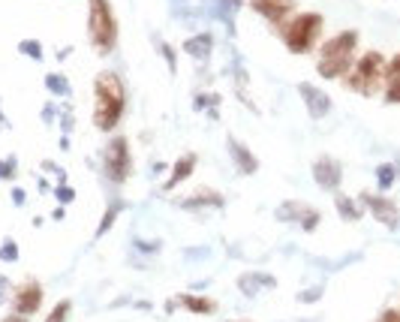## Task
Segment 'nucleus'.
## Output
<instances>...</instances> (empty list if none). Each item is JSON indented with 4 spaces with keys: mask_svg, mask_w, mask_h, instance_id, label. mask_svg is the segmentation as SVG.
Instances as JSON below:
<instances>
[{
    "mask_svg": "<svg viewBox=\"0 0 400 322\" xmlns=\"http://www.w3.org/2000/svg\"><path fill=\"white\" fill-rule=\"evenodd\" d=\"M211 46H214L211 34H199V36H193V39H187V43H184V52H187L190 57H196V60H205L208 55H211Z\"/></svg>",
    "mask_w": 400,
    "mask_h": 322,
    "instance_id": "15",
    "label": "nucleus"
},
{
    "mask_svg": "<svg viewBox=\"0 0 400 322\" xmlns=\"http://www.w3.org/2000/svg\"><path fill=\"white\" fill-rule=\"evenodd\" d=\"M322 27H325V18L319 13H298L292 22L283 24V43L292 55H307L316 48Z\"/></svg>",
    "mask_w": 400,
    "mask_h": 322,
    "instance_id": "4",
    "label": "nucleus"
},
{
    "mask_svg": "<svg viewBox=\"0 0 400 322\" xmlns=\"http://www.w3.org/2000/svg\"><path fill=\"white\" fill-rule=\"evenodd\" d=\"M394 178H397V169L392 166V163H383L376 169V184H379V190H388L394 184Z\"/></svg>",
    "mask_w": 400,
    "mask_h": 322,
    "instance_id": "20",
    "label": "nucleus"
},
{
    "mask_svg": "<svg viewBox=\"0 0 400 322\" xmlns=\"http://www.w3.org/2000/svg\"><path fill=\"white\" fill-rule=\"evenodd\" d=\"M322 295V286H316V289H307V293H301L298 295V301H301V304H313V301Z\"/></svg>",
    "mask_w": 400,
    "mask_h": 322,
    "instance_id": "24",
    "label": "nucleus"
},
{
    "mask_svg": "<svg viewBox=\"0 0 400 322\" xmlns=\"http://www.w3.org/2000/svg\"><path fill=\"white\" fill-rule=\"evenodd\" d=\"M13 304H15V314H22V316L36 314L39 304H43V286H39L36 280H27V284H22L15 289Z\"/></svg>",
    "mask_w": 400,
    "mask_h": 322,
    "instance_id": "9",
    "label": "nucleus"
},
{
    "mask_svg": "<svg viewBox=\"0 0 400 322\" xmlns=\"http://www.w3.org/2000/svg\"><path fill=\"white\" fill-rule=\"evenodd\" d=\"M298 226H301V229H304V232H313V229L319 226V211L307 205V211H304V217H301V220H298Z\"/></svg>",
    "mask_w": 400,
    "mask_h": 322,
    "instance_id": "23",
    "label": "nucleus"
},
{
    "mask_svg": "<svg viewBox=\"0 0 400 322\" xmlns=\"http://www.w3.org/2000/svg\"><path fill=\"white\" fill-rule=\"evenodd\" d=\"M385 66H388V60L379 52H364L362 57L355 60L352 73L346 76L343 85L349 90H355V94L373 97L379 88H385Z\"/></svg>",
    "mask_w": 400,
    "mask_h": 322,
    "instance_id": "3",
    "label": "nucleus"
},
{
    "mask_svg": "<svg viewBox=\"0 0 400 322\" xmlns=\"http://www.w3.org/2000/svg\"><path fill=\"white\" fill-rule=\"evenodd\" d=\"M193 169H196V154H184V157L175 163V169H172V178L166 181V190H172V187L181 184V181H187L190 175H193Z\"/></svg>",
    "mask_w": 400,
    "mask_h": 322,
    "instance_id": "14",
    "label": "nucleus"
},
{
    "mask_svg": "<svg viewBox=\"0 0 400 322\" xmlns=\"http://www.w3.org/2000/svg\"><path fill=\"white\" fill-rule=\"evenodd\" d=\"M115 214H117V211L112 208V211H106V217H103V226H99L97 229V235H103V232H108V226H112L115 223Z\"/></svg>",
    "mask_w": 400,
    "mask_h": 322,
    "instance_id": "25",
    "label": "nucleus"
},
{
    "mask_svg": "<svg viewBox=\"0 0 400 322\" xmlns=\"http://www.w3.org/2000/svg\"><path fill=\"white\" fill-rule=\"evenodd\" d=\"M229 150H232V160L238 163V172H241V175H253L259 169V160L250 154V148L241 145L238 139H229Z\"/></svg>",
    "mask_w": 400,
    "mask_h": 322,
    "instance_id": "12",
    "label": "nucleus"
},
{
    "mask_svg": "<svg viewBox=\"0 0 400 322\" xmlns=\"http://www.w3.org/2000/svg\"><path fill=\"white\" fill-rule=\"evenodd\" d=\"M124 106H127L124 82L108 69L99 73L94 82V127L103 130V133H112L124 118Z\"/></svg>",
    "mask_w": 400,
    "mask_h": 322,
    "instance_id": "1",
    "label": "nucleus"
},
{
    "mask_svg": "<svg viewBox=\"0 0 400 322\" xmlns=\"http://www.w3.org/2000/svg\"><path fill=\"white\" fill-rule=\"evenodd\" d=\"M334 208H337L340 220H346V223H358V220H362V214H364V205L358 202V199L343 196V193L334 196Z\"/></svg>",
    "mask_w": 400,
    "mask_h": 322,
    "instance_id": "13",
    "label": "nucleus"
},
{
    "mask_svg": "<svg viewBox=\"0 0 400 322\" xmlns=\"http://www.w3.org/2000/svg\"><path fill=\"white\" fill-rule=\"evenodd\" d=\"M3 322H24V316L22 314H13V316H6Z\"/></svg>",
    "mask_w": 400,
    "mask_h": 322,
    "instance_id": "26",
    "label": "nucleus"
},
{
    "mask_svg": "<svg viewBox=\"0 0 400 322\" xmlns=\"http://www.w3.org/2000/svg\"><path fill=\"white\" fill-rule=\"evenodd\" d=\"M181 304L187 310H193V314H214L217 304L211 298H205V295H181Z\"/></svg>",
    "mask_w": 400,
    "mask_h": 322,
    "instance_id": "16",
    "label": "nucleus"
},
{
    "mask_svg": "<svg viewBox=\"0 0 400 322\" xmlns=\"http://www.w3.org/2000/svg\"><path fill=\"white\" fill-rule=\"evenodd\" d=\"M358 202H362L370 214H373L379 223L388 226V229H400V208L394 199L388 196H379V193H370V190H364L362 196H358Z\"/></svg>",
    "mask_w": 400,
    "mask_h": 322,
    "instance_id": "7",
    "label": "nucleus"
},
{
    "mask_svg": "<svg viewBox=\"0 0 400 322\" xmlns=\"http://www.w3.org/2000/svg\"><path fill=\"white\" fill-rule=\"evenodd\" d=\"M69 310H73V301L69 298H64V301H57L55 304V310L45 316V322H66V316H69Z\"/></svg>",
    "mask_w": 400,
    "mask_h": 322,
    "instance_id": "21",
    "label": "nucleus"
},
{
    "mask_svg": "<svg viewBox=\"0 0 400 322\" xmlns=\"http://www.w3.org/2000/svg\"><path fill=\"white\" fill-rule=\"evenodd\" d=\"M87 30H91V43L99 55H108L115 48L117 18H115L108 0H91V9H87Z\"/></svg>",
    "mask_w": 400,
    "mask_h": 322,
    "instance_id": "5",
    "label": "nucleus"
},
{
    "mask_svg": "<svg viewBox=\"0 0 400 322\" xmlns=\"http://www.w3.org/2000/svg\"><path fill=\"white\" fill-rule=\"evenodd\" d=\"M129 142L124 136H115L112 142L106 148V175L108 181H115V184H124L127 175H129Z\"/></svg>",
    "mask_w": 400,
    "mask_h": 322,
    "instance_id": "6",
    "label": "nucleus"
},
{
    "mask_svg": "<svg viewBox=\"0 0 400 322\" xmlns=\"http://www.w3.org/2000/svg\"><path fill=\"white\" fill-rule=\"evenodd\" d=\"M298 94L304 97V106H307V112L310 118H316V120H322L328 112H331V97L325 94V90H319L316 85H298Z\"/></svg>",
    "mask_w": 400,
    "mask_h": 322,
    "instance_id": "11",
    "label": "nucleus"
},
{
    "mask_svg": "<svg viewBox=\"0 0 400 322\" xmlns=\"http://www.w3.org/2000/svg\"><path fill=\"white\" fill-rule=\"evenodd\" d=\"M304 211H307L304 202H286L283 208H277V217L280 220H295V223H298V220L304 217Z\"/></svg>",
    "mask_w": 400,
    "mask_h": 322,
    "instance_id": "19",
    "label": "nucleus"
},
{
    "mask_svg": "<svg viewBox=\"0 0 400 322\" xmlns=\"http://www.w3.org/2000/svg\"><path fill=\"white\" fill-rule=\"evenodd\" d=\"M385 103H392V106L400 103V76L385 78Z\"/></svg>",
    "mask_w": 400,
    "mask_h": 322,
    "instance_id": "22",
    "label": "nucleus"
},
{
    "mask_svg": "<svg viewBox=\"0 0 400 322\" xmlns=\"http://www.w3.org/2000/svg\"><path fill=\"white\" fill-rule=\"evenodd\" d=\"M196 205H211V208H220V205H223V196L214 193V190H202V193H196L193 199H187V208H196Z\"/></svg>",
    "mask_w": 400,
    "mask_h": 322,
    "instance_id": "18",
    "label": "nucleus"
},
{
    "mask_svg": "<svg viewBox=\"0 0 400 322\" xmlns=\"http://www.w3.org/2000/svg\"><path fill=\"white\" fill-rule=\"evenodd\" d=\"M355 52H358V30H340L337 36L325 39L319 48L316 73L322 78H346L355 66Z\"/></svg>",
    "mask_w": 400,
    "mask_h": 322,
    "instance_id": "2",
    "label": "nucleus"
},
{
    "mask_svg": "<svg viewBox=\"0 0 400 322\" xmlns=\"http://www.w3.org/2000/svg\"><path fill=\"white\" fill-rule=\"evenodd\" d=\"M253 13H259L262 18H268L271 24H283L295 9V0H250Z\"/></svg>",
    "mask_w": 400,
    "mask_h": 322,
    "instance_id": "10",
    "label": "nucleus"
},
{
    "mask_svg": "<svg viewBox=\"0 0 400 322\" xmlns=\"http://www.w3.org/2000/svg\"><path fill=\"white\" fill-rule=\"evenodd\" d=\"M313 178L319 190H328V193H337V187L343 184V166L334 157H319L313 163Z\"/></svg>",
    "mask_w": 400,
    "mask_h": 322,
    "instance_id": "8",
    "label": "nucleus"
},
{
    "mask_svg": "<svg viewBox=\"0 0 400 322\" xmlns=\"http://www.w3.org/2000/svg\"><path fill=\"white\" fill-rule=\"evenodd\" d=\"M259 286H274V280L265 277V274H244V277H241V289H244L250 298H256Z\"/></svg>",
    "mask_w": 400,
    "mask_h": 322,
    "instance_id": "17",
    "label": "nucleus"
}]
</instances>
